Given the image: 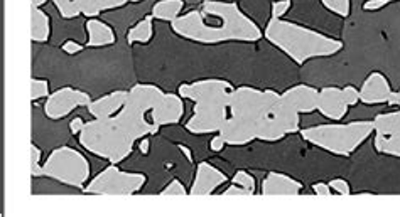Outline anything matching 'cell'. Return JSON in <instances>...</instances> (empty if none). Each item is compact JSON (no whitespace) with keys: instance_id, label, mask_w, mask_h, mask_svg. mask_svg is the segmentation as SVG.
Masks as SVG:
<instances>
[{"instance_id":"4dcf8cb0","label":"cell","mask_w":400,"mask_h":217,"mask_svg":"<svg viewBox=\"0 0 400 217\" xmlns=\"http://www.w3.org/2000/svg\"><path fill=\"white\" fill-rule=\"evenodd\" d=\"M330 187L333 189V192L340 194V196H350L352 194V187H350V184L345 179L338 177L330 180Z\"/></svg>"},{"instance_id":"d6a6232c","label":"cell","mask_w":400,"mask_h":217,"mask_svg":"<svg viewBox=\"0 0 400 217\" xmlns=\"http://www.w3.org/2000/svg\"><path fill=\"white\" fill-rule=\"evenodd\" d=\"M390 2H394V0H365V4H363V11L367 12L380 11V9L389 6Z\"/></svg>"},{"instance_id":"836d02e7","label":"cell","mask_w":400,"mask_h":217,"mask_svg":"<svg viewBox=\"0 0 400 217\" xmlns=\"http://www.w3.org/2000/svg\"><path fill=\"white\" fill-rule=\"evenodd\" d=\"M223 196H254V192L249 191V189H245V187H240V185H237V184H232L230 187L225 189Z\"/></svg>"},{"instance_id":"6da1fadb","label":"cell","mask_w":400,"mask_h":217,"mask_svg":"<svg viewBox=\"0 0 400 217\" xmlns=\"http://www.w3.org/2000/svg\"><path fill=\"white\" fill-rule=\"evenodd\" d=\"M161 94L164 91L159 86L136 84L117 115L93 118L85 123L82 133L78 135L80 145L92 155L119 165L132 153L137 142L161 130L151 120V111L159 98H163Z\"/></svg>"},{"instance_id":"ba28073f","label":"cell","mask_w":400,"mask_h":217,"mask_svg":"<svg viewBox=\"0 0 400 217\" xmlns=\"http://www.w3.org/2000/svg\"><path fill=\"white\" fill-rule=\"evenodd\" d=\"M147 177L141 172L122 170L117 164H110L85 185V194L93 196H134L146 185Z\"/></svg>"},{"instance_id":"4316f807","label":"cell","mask_w":400,"mask_h":217,"mask_svg":"<svg viewBox=\"0 0 400 217\" xmlns=\"http://www.w3.org/2000/svg\"><path fill=\"white\" fill-rule=\"evenodd\" d=\"M49 96V83L46 79L34 78L31 81V99L39 101V99Z\"/></svg>"},{"instance_id":"e0dca14e","label":"cell","mask_w":400,"mask_h":217,"mask_svg":"<svg viewBox=\"0 0 400 217\" xmlns=\"http://www.w3.org/2000/svg\"><path fill=\"white\" fill-rule=\"evenodd\" d=\"M85 27H87V35H88L87 46L88 48H107V46H112V44H115V40H117L115 33H114V29L107 24V22L93 17V19L87 21Z\"/></svg>"},{"instance_id":"ffe728a7","label":"cell","mask_w":400,"mask_h":217,"mask_svg":"<svg viewBox=\"0 0 400 217\" xmlns=\"http://www.w3.org/2000/svg\"><path fill=\"white\" fill-rule=\"evenodd\" d=\"M152 35H154V17L147 16L142 21H139L136 26L130 27L127 33V43L129 46L134 44H147L151 43Z\"/></svg>"},{"instance_id":"2e32d148","label":"cell","mask_w":400,"mask_h":217,"mask_svg":"<svg viewBox=\"0 0 400 217\" xmlns=\"http://www.w3.org/2000/svg\"><path fill=\"white\" fill-rule=\"evenodd\" d=\"M129 91L125 89H117V91H112L105 96L92 99V103L87 106L88 113L93 116V118H109V116H114L122 110L125 101H127Z\"/></svg>"},{"instance_id":"83f0119b","label":"cell","mask_w":400,"mask_h":217,"mask_svg":"<svg viewBox=\"0 0 400 217\" xmlns=\"http://www.w3.org/2000/svg\"><path fill=\"white\" fill-rule=\"evenodd\" d=\"M43 152L38 145L31 143V175L33 177H43V164H41Z\"/></svg>"},{"instance_id":"9a60e30c","label":"cell","mask_w":400,"mask_h":217,"mask_svg":"<svg viewBox=\"0 0 400 217\" xmlns=\"http://www.w3.org/2000/svg\"><path fill=\"white\" fill-rule=\"evenodd\" d=\"M303 184L281 172H269L262 182V196H299Z\"/></svg>"},{"instance_id":"8d00e7d4","label":"cell","mask_w":400,"mask_h":217,"mask_svg":"<svg viewBox=\"0 0 400 217\" xmlns=\"http://www.w3.org/2000/svg\"><path fill=\"white\" fill-rule=\"evenodd\" d=\"M225 147H227V142H225V138L220 133L217 135V137L211 138V142H210L211 152H222V150H225Z\"/></svg>"},{"instance_id":"9c48e42d","label":"cell","mask_w":400,"mask_h":217,"mask_svg":"<svg viewBox=\"0 0 400 217\" xmlns=\"http://www.w3.org/2000/svg\"><path fill=\"white\" fill-rule=\"evenodd\" d=\"M90 103H92V98H90L87 91L71 88V86H65V88L56 89L55 93H51L46 98V103H44V115H46L49 120L60 121L71 115L76 108L88 106Z\"/></svg>"},{"instance_id":"5b68a950","label":"cell","mask_w":400,"mask_h":217,"mask_svg":"<svg viewBox=\"0 0 400 217\" xmlns=\"http://www.w3.org/2000/svg\"><path fill=\"white\" fill-rule=\"evenodd\" d=\"M264 38L299 66L318 57L336 56L343 49L340 39L286 19L269 21Z\"/></svg>"},{"instance_id":"7c38bea8","label":"cell","mask_w":400,"mask_h":217,"mask_svg":"<svg viewBox=\"0 0 400 217\" xmlns=\"http://www.w3.org/2000/svg\"><path fill=\"white\" fill-rule=\"evenodd\" d=\"M227 180L228 177L218 167L211 165L208 162H201L196 169L195 179H193L190 194L191 196H210L218 187H222Z\"/></svg>"},{"instance_id":"52a82bcc","label":"cell","mask_w":400,"mask_h":217,"mask_svg":"<svg viewBox=\"0 0 400 217\" xmlns=\"http://www.w3.org/2000/svg\"><path fill=\"white\" fill-rule=\"evenodd\" d=\"M90 175L92 167L88 158L73 147L55 148L43 164V177H49L70 187L85 189Z\"/></svg>"},{"instance_id":"e575fe53","label":"cell","mask_w":400,"mask_h":217,"mask_svg":"<svg viewBox=\"0 0 400 217\" xmlns=\"http://www.w3.org/2000/svg\"><path fill=\"white\" fill-rule=\"evenodd\" d=\"M85 49V46H82V44H78L76 40H66L65 44H63V51H65L66 54H70V56H75V54H80Z\"/></svg>"},{"instance_id":"8992f818","label":"cell","mask_w":400,"mask_h":217,"mask_svg":"<svg viewBox=\"0 0 400 217\" xmlns=\"http://www.w3.org/2000/svg\"><path fill=\"white\" fill-rule=\"evenodd\" d=\"M304 142L321 148L331 155L350 157L375 133L373 121H350V123H325L301 130Z\"/></svg>"},{"instance_id":"60d3db41","label":"cell","mask_w":400,"mask_h":217,"mask_svg":"<svg viewBox=\"0 0 400 217\" xmlns=\"http://www.w3.org/2000/svg\"><path fill=\"white\" fill-rule=\"evenodd\" d=\"M48 0H31V7H43Z\"/></svg>"},{"instance_id":"b9f144b4","label":"cell","mask_w":400,"mask_h":217,"mask_svg":"<svg viewBox=\"0 0 400 217\" xmlns=\"http://www.w3.org/2000/svg\"><path fill=\"white\" fill-rule=\"evenodd\" d=\"M129 2H132V4H139V2H142V0H129Z\"/></svg>"},{"instance_id":"ac0fdd59","label":"cell","mask_w":400,"mask_h":217,"mask_svg":"<svg viewBox=\"0 0 400 217\" xmlns=\"http://www.w3.org/2000/svg\"><path fill=\"white\" fill-rule=\"evenodd\" d=\"M51 38V19L41 7H31V39L34 43H48Z\"/></svg>"},{"instance_id":"74e56055","label":"cell","mask_w":400,"mask_h":217,"mask_svg":"<svg viewBox=\"0 0 400 217\" xmlns=\"http://www.w3.org/2000/svg\"><path fill=\"white\" fill-rule=\"evenodd\" d=\"M85 123H87V121H85L82 116H76V118L70 121V132L73 135H80V133H82Z\"/></svg>"},{"instance_id":"277c9868","label":"cell","mask_w":400,"mask_h":217,"mask_svg":"<svg viewBox=\"0 0 400 217\" xmlns=\"http://www.w3.org/2000/svg\"><path fill=\"white\" fill-rule=\"evenodd\" d=\"M232 83L225 79L210 78L184 83L178 94L195 103L191 118L186 121V130L193 135L220 133L228 118V105L233 93Z\"/></svg>"},{"instance_id":"3957f363","label":"cell","mask_w":400,"mask_h":217,"mask_svg":"<svg viewBox=\"0 0 400 217\" xmlns=\"http://www.w3.org/2000/svg\"><path fill=\"white\" fill-rule=\"evenodd\" d=\"M279 96L281 94L274 89H259L252 86H238L233 89L228 105V118L220 130L227 145L245 147L255 142Z\"/></svg>"},{"instance_id":"d6986e66","label":"cell","mask_w":400,"mask_h":217,"mask_svg":"<svg viewBox=\"0 0 400 217\" xmlns=\"http://www.w3.org/2000/svg\"><path fill=\"white\" fill-rule=\"evenodd\" d=\"M184 9V0H159L152 6L151 16L157 21L174 22L181 16Z\"/></svg>"},{"instance_id":"7bdbcfd3","label":"cell","mask_w":400,"mask_h":217,"mask_svg":"<svg viewBox=\"0 0 400 217\" xmlns=\"http://www.w3.org/2000/svg\"><path fill=\"white\" fill-rule=\"evenodd\" d=\"M397 94H399V99H400V89H399V91H397Z\"/></svg>"},{"instance_id":"8fae6325","label":"cell","mask_w":400,"mask_h":217,"mask_svg":"<svg viewBox=\"0 0 400 217\" xmlns=\"http://www.w3.org/2000/svg\"><path fill=\"white\" fill-rule=\"evenodd\" d=\"M184 116V103L179 94L164 93L159 103L151 111L152 123L163 128V126L178 125Z\"/></svg>"},{"instance_id":"4fadbf2b","label":"cell","mask_w":400,"mask_h":217,"mask_svg":"<svg viewBox=\"0 0 400 217\" xmlns=\"http://www.w3.org/2000/svg\"><path fill=\"white\" fill-rule=\"evenodd\" d=\"M350 106L346 105L343 89L338 86H325L319 91L318 111L331 121H341L348 113Z\"/></svg>"},{"instance_id":"d4e9b609","label":"cell","mask_w":400,"mask_h":217,"mask_svg":"<svg viewBox=\"0 0 400 217\" xmlns=\"http://www.w3.org/2000/svg\"><path fill=\"white\" fill-rule=\"evenodd\" d=\"M325 6V9L335 13L338 17H346L352 13V0H319Z\"/></svg>"},{"instance_id":"cb8c5ba5","label":"cell","mask_w":400,"mask_h":217,"mask_svg":"<svg viewBox=\"0 0 400 217\" xmlns=\"http://www.w3.org/2000/svg\"><path fill=\"white\" fill-rule=\"evenodd\" d=\"M63 19H76L82 16V0H53Z\"/></svg>"},{"instance_id":"5bb4252c","label":"cell","mask_w":400,"mask_h":217,"mask_svg":"<svg viewBox=\"0 0 400 217\" xmlns=\"http://www.w3.org/2000/svg\"><path fill=\"white\" fill-rule=\"evenodd\" d=\"M281 94L301 113V115H311V113L318 111L319 91L314 86L296 84L292 86V88H287L286 91Z\"/></svg>"},{"instance_id":"44dd1931","label":"cell","mask_w":400,"mask_h":217,"mask_svg":"<svg viewBox=\"0 0 400 217\" xmlns=\"http://www.w3.org/2000/svg\"><path fill=\"white\" fill-rule=\"evenodd\" d=\"M129 0H82V16L93 19L98 17L102 12L115 11L127 6Z\"/></svg>"},{"instance_id":"603a6c76","label":"cell","mask_w":400,"mask_h":217,"mask_svg":"<svg viewBox=\"0 0 400 217\" xmlns=\"http://www.w3.org/2000/svg\"><path fill=\"white\" fill-rule=\"evenodd\" d=\"M373 147H375L377 152L384 153V155L400 158V133H394V135L375 133Z\"/></svg>"},{"instance_id":"f35d334b","label":"cell","mask_w":400,"mask_h":217,"mask_svg":"<svg viewBox=\"0 0 400 217\" xmlns=\"http://www.w3.org/2000/svg\"><path fill=\"white\" fill-rule=\"evenodd\" d=\"M139 150H141L142 155H147V153H149V150H151V140L147 137L142 138L141 142H139Z\"/></svg>"},{"instance_id":"f1b7e54d","label":"cell","mask_w":400,"mask_h":217,"mask_svg":"<svg viewBox=\"0 0 400 217\" xmlns=\"http://www.w3.org/2000/svg\"><path fill=\"white\" fill-rule=\"evenodd\" d=\"M188 192L186 191V187H184V184L181 182V180H178V179H174V180H171V182L166 185V189H163L161 191V196H188Z\"/></svg>"},{"instance_id":"1f68e13d","label":"cell","mask_w":400,"mask_h":217,"mask_svg":"<svg viewBox=\"0 0 400 217\" xmlns=\"http://www.w3.org/2000/svg\"><path fill=\"white\" fill-rule=\"evenodd\" d=\"M343 89V96H345V101L348 106H355L357 103L360 101V89L355 88L353 84H346Z\"/></svg>"},{"instance_id":"d590c367","label":"cell","mask_w":400,"mask_h":217,"mask_svg":"<svg viewBox=\"0 0 400 217\" xmlns=\"http://www.w3.org/2000/svg\"><path fill=\"white\" fill-rule=\"evenodd\" d=\"M313 192L316 194V196H331L333 194V189L330 187V184H325V182H316V184H313Z\"/></svg>"},{"instance_id":"30bf717a","label":"cell","mask_w":400,"mask_h":217,"mask_svg":"<svg viewBox=\"0 0 400 217\" xmlns=\"http://www.w3.org/2000/svg\"><path fill=\"white\" fill-rule=\"evenodd\" d=\"M360 101L363 105H389L400 106L399 94L394 91L389 79L380 71H373L360 88Z\"/></svg>"},{"instance_id":"7402d4cb","label":"cell","mask_w":400,"mask_h":217,"mask_svg":"<svg viewBox=\"0 0 400 217\" xmlns=\"http://www.w3.org/2000/svg\"><path fill=\"white\" fill-rule=\"evenodd\" d=\"M372 121H373V128H375V133H384V135L400 133V110L379 113Z\"/></svg>"},{"instance_id":"7a4b0ae2","label":"cell","mask_w":400,"mask_h":217,"mask_svg":"<svg viewBox=\"0 0 400 217\" xmlns=\"http://www.w3.org/2000/svg\"><path fill=\"white\" fill-rule=\"evenodd\" d=\"M179 38L203 46L223 43H257L264 38L257 22L252 21L235 2L205 0L198 9L171 22Z\"/></svg>"},{"instance_id":"ab89813d","label":"cell","mask_w":400,"mask_h":217,"mask_svg":"<svg viewBox=\"0 0 400 217\" xmlns=\"http://www.w3.org/2000/svg\"><path fill=\"white\" fill-rule=\"evenodd\" d=\"M178 148L181 150V153L184 157H186V160L190 162V164H193L195 162V158H193V152L190 150V147H186V145H178Z\"/></svg>"},{"instance_id":"484cf974","label":"cell","mask_w":400,"mask_h":217,"mask_svg":"<svg viewBox=\"0 0 400 217\" xmlns=\"http://www.w3.org/2000/svg\"><path fill=\"white\" fill-rule=\"evenodd\" d=\"M232 184L240 185V187L249 189L255 194V189H257V182H255V177L247 170H237L235 175L232 177Z\"/></svg>"},{"instance_id":"f546056e","label":"cell","mask_w":400,"mask_h":217,"mask_svg":"<svg viewBox=\"0 0 400 217\" xmlns=\"http://www.w3.org/2000/svg\"><path fill=\"white\" fill-rule=\"evenodd\" d=\"M292 7V0H274L272 2V19H284V16Z\"/></svg>"}]
</instances>
